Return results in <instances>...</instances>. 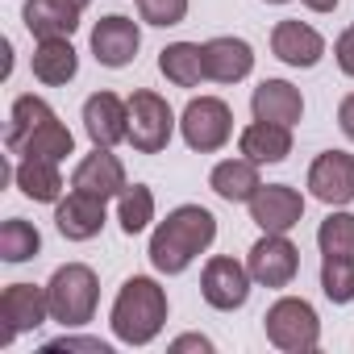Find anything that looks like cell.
I'll list each match as a JSON object with an SVG mask.
<instances>
[{"instance_id": "obj_23", "label": "cell", "mask_w": 354, "mask_h": 354, "mask_svg": "<svg viewBox=\"0 0 354 354\" xmlns=\"http://www.w3.org/2000/svg\"><path fill=\"white\" fill-rule=\"evenodd\" d=\"M13 184L34 205H59L63 201V171H59L55 158H17Z\"/></svg>"}, {"instance_id": "obj_15", "label": "cell", "mask_w": 354, "mask_h": 354, "mask_svg": "<svg viewBox=\"0 0 354 354\" xmlns=\"http://www.w3.org/2000/svg\"><path fill=\"white\" fill-rule=\"evenodd\" d=\"M84 133L92 138V146H117L129 142V104L117 92H92L84 100Z\"/></svg>"}, {"instance_id": "obj_25", "label": "cell", "mask_w": 354, "mask_h": 354, "mask_svg": "<svg viewBox=\"0 0 354 354\" xmlns=\"http://www.w3.org/2000/svg\"><path fill=\"white\" fill-rule=\"evenodd\" d=\"M158 71L175 88H196L201 80H209V71H205V46L201 42H171V46H162L158 50Z\"/></svg>"}, {"instance_id": "obj_18", "label": "cell", "mask_w": 354, "mask_h": 354, "mask_svg": "<svg viewBox=\"0 0 354 354\" xmlns=\"http://www.w3.org/2000/svg\"><path fill=\"white\" fill-rule=\"evenodd\" d=\"M205 71L213 84H242L254 71V46L246 38L221 34L205 42Z\"/></svg>"}, {"instance_id": "obj_28", "label": "cell", "mask_w": 354, "mask_h": 354, "mask_svg": "<svg viewBox=\"0 0 354 354\" xmlns=\"http://www.w3.org/2000/svg\"><path fill=\"white\" fill-rule=\"evenodd\" d=\"M321 292L329 304H350L354 300V259L321 254Z\"/></svg>"}, {"instance_id": "obj_3", "label": "cell", "mask_w": 354, "mask_h": 354, "mask_svg": "<svg viewBox=\"0 0 354 354\" xmlns=\"http://www.w3.org/2000/svg\"><path fill=\"white\" fill-rule=\"evenodd\" d=\"M167 288L150 275H129L121 288H117V300H113V313H109V325H113V337L125 342V346H150L162 325H167Z\"/></svg>"}, {"instance_id": "obj_22", "label": "cell", "mask_w": 354, "mask_h": 354, "mask_svg": "<svg viewBox=\"0 0 354 354\" xmlns=\"http://www.w3.org/2000/svg\"><path fill=\"white\" fill-rule=\"evenodd\" d=\"M80 13L84 9H75L71 0H26L21 21L42 42V38H71L80 30Z\"/></svg>"}, {"instance_id": "obj_17", "label": "cell", "mask_w": 354, "mask_h": 354, "mask_svg": "<svg viewBox=\"0 0 354 354\" xmlns=\"http://www.w3.org/2000/svg\"><path fill=\"white\" fill-rule=\"evenodd\" d=\"M271 55L279 63H288V67L308 71V67H317L325 59V38L308 21H275V30H271Z\"/></svg>"}, {"instance_id": "obj_34", "label": "cell", "mask_w": 354, "mask_h": 354, "mask_svg": "<svg viewBox=\"0 0 354 354\" xmlns=\"http://www.w3.org/2000/svg\"><path fill=\"white\" fill-rule=\"evenodd\" d=\"M337 125H342V133L354 142V92L342 96V104H337Z\"/></svg>"}, {"instance_id": "obj_9", "label": "cell", "mask_w": 354, "mask_h": 354, "mask_svg": "<svg viewBox=\"0 0 354 354\" xmlns=\"http://www.w3.org/2000/svg\"><path fill=\"white\" fill-rule=\"evenodd\" d=\"M246 267H250V279L259 288H288L300 271V250L292 246L288 234H263L250 246Z\"/></svg>"}, {"instance_id": "obj_11", "label": "cell", "mask_w": 354, "mask_h": 354, "mask_svg": "<svg viewBox=\"0 0 354 354\" xmlns=\"http://www.w3.org/2000/svg\"><path fill=\"white\" fill-rule=\"evenodd\" d=\"M46 317H50L46 288H38V283H9L5 292H0V321H5V329H0V346H9L17 333L38 329Z\"/></svg>"}, {"instance_id": "obj_27", "label": "cell", "mask_w": 354, "mask_h": 354, "mask_svg": "<svg viewBox=\"0 0 354 354\" xmlns=\"http://www.w3.org/2000/svg\"><path fill=\"white\" fill-rule=\"evenodd\" d=\"M117 221H121V234L125 238H138L154 221V192L146 184H129L117 196Z\"/></svg>"}, {"instance_id": "obj_8", "label": "cell", "mask_w": 354, "mask_h": 354, "mask_svg": "<svg viewBox=\"0 0 354 354\" xmlns=\"http://www.w3.org/2000/svg\"><path fill=\"white\" fill-rule=\"evenodd\" d=\"M250 267L246 263H238V259H230V254H213L209 263H205V271H201V296H205V304L209 308H217V313H234V308H242L246 300H250Z\"/></svg>"}, {"instance_id": "obj_31", "label": "cell", "mask_w": 354, "mask_h": 354, "mask_svg": "<svg viewBox=\"0 0 354 354\" xmlns=\"http://www.w3.org/2000/svg\"><path fill=\"white\" fill-rule=\"evenodd\" d=\"M46 350H50V354H59V350H88V354H113V346H109V342H100V337H71V333H63V337L46 342Z\"/></svg>"}, {"instance_id": "obj_4", "label": "cell", "mask_w": 354, "mask_h": 354, "mask_svg": "<svg viewBox=\"0 0 354 354\" xmlns=\"http://www.w3.org/2000/svg\"><path fill=\"white\" fill-rule=\"evenodd\" d=\"M46 300H50V321H59L67 329H80L96 317L100 279L88 263H63L46 283Z\"/></svg>"}, {"instance_id": "obj_13", "label": "cell", "mask_w": 354, "mask_h": 354, "mask_svg": "<svg viewBox=\"0 0 354 354\" xmlns=\"http://www.w3.org/2000/svg\"><path fill=\"white\" fill-rule=\"evenodd\" d=\"M300 217H304V196L292 184H263L250 196V221L263 234H288L300 225Z\"/></svg>"}, {"instance_id": "obj_6", "label": "cell", "mask_w": 354, "mask_h": 354, "mask_svg": "<svg viewBox=\"0 0 354 354\" xmlns=\"http://www.w3.org/2000/svg\"><path fill=\"white\" fill-rule=\"evenodd\" d=\"M125 104H129V146L138 154H162L175 138V125H180L171 104L150 88H133Z\"/></svg>"}, {"instance_id": "obj_5", "label": "cell", "mask_w": 354, "mask_h": 354, "mask_svg": "<svg viewBox=\"0 0 354 354\" xmlns=\"http://www.w3.org/2000/svg\"><path fill=\"white\" fill-rule=\"evenodd\" d=\"M263 333L283 354H308L321 342V317L304 296H279L263 317Z\"/></svg>"}, {"instance_id": "obj_37", "label": "cell", "mask_w": 354, "mask_h": 354, "mask_svg": "<svg viewBox=\"0 0 354 354\" xmlns=\"http://www.w3.org/2000/svg\"><path fill=\"white\" fill-rule=\"evenodd\" d=\"M267 5H288V0H267Z\"/></svg>"}, {"instance_id": "obj_19", "label": "cell", "mask_w": 354, "mask_h": 354, "mask_svg": "<svg viewBox=\"0 0 354 354\" xmlns=\"http://www.w3.org/2000/svg\"><path fill=\"white\" fill-rule=\"evenodd\" d=\"M250 113L254 121H275V125H300L304 117V96L288 80H263L250 92Z\"/></svg>"}, {"instance_id": "obj_12", "label": "cell", "mask_w": 354, "mask_h": 354, "mask_svg": "<svg viewBox=\"0 0 354 354\" xmlns=\"http://www.w3.org/2000/svg\"><path fill=\"white\" fill-rule=\"evenodd\" d=\"M138 46H142V30H138V21L125 17V13H109V17H100L96 30H92V55H96V63L109 67V71L129 67V63L138 59Z\"/></svg>"}, {"instance_id": "obj_7", "label": "cell", "mask_w": 354, "mask_h": 354, "mask_svg": "<svg viewBox=\"0 0 354 354\" xmlns=\"http://www.w3.org/2000/svg\"><path fill=\"white\" fill-rule=\"evenodd\" d=\"M180 133H184L188 150L213 154L234 138V109L221 96H192L180 113Z\"/></svg>"}, {"instance_id": "obj_10", "label": "cell", "mask_w": 354, "mask_h": 354, "mask_svg": "<svg viewBox=\"0 0 354 354\" xmlns=\"http://www.w3.org/2000/svg\"><path fill=\"white\" fill-rule=\"evenodd\" d=\"M308 196L329 209H346L354 201V154L321 150L308 167Z\"/></svg>"}, {"instance_id": "obj_30", "label": "cell", "mask_w": 354, "mask_h": 354, "mask_svg": "<svg viewBox=\"0 0 354 354\" xmlns=\"http://www.w3.org/2000/svg\"><path fill=\"white\" fill-rule=\"evenodd\" d=\"M188 5L192 0H138V13L146 26H158V30H171L188 17Z\"/></svg>"}, {"instance_id": "obj_14", "label": "cell", "mask_w": 354, "mask_h": 354, "mask_svg": "<svg viewBox=\"0 0 354 354\" xmlns=\"http://www.w3.org/2000/svg\"><path fill=\"white\" fill-rule=\"evenodd\" d=\"M71 188L88 192V196H100V201H117L129 180H125V162L109 150V146H92V154H84L71 171Z\"/></svg>"}, {"instance_id": "obj_24", "label": "cell", "mask_w": 354, "mask_h": 354, "mask_svg": "<svg viewBox=\"0 0 354 354\" xmlns=\"http://www.w3.org/2000/svg\"><path fill=\"white\" fill-rule=\"evenodd\" d=\"M238 150L246 158L263 162H283L292 154V125H275V121H250L238 133Z\"/></svg>"}, {"instance_id": "obj_21", "label": "cell", "mask_w": 354, "mask_h": 354, "mask_svg": "<svg viewBox=\"0 0 354 354\" xmlns=\"http://www.w3.org/2000/svg\"><path fill=\"white\" fill-rule=\"evenodd\" d=\"M34 80L46 84V88H67L75 75H80V50L71 46V38H42L34 46Z\"/></svg>"}, {"instance_id": "obj_2", "label": "cell", "mask_w": 354, "mask_h": 354, "mask_svg": "<svg viewBox=\"0 0 354 354\" xmlns=\"http://www.w3.org/2000/svg\"><path fill=\"white\" fill-rule=\"evenodd\" d=\"M5 150L17 154V158H55V162H63L67 154H75V138L42 96L26 92L9 109Z\"/></svg>"}, {"instance_id": "obj_33", "label": "cell", "mask_w": 354, "mask_h": 354, "mask_svg": "<svg viewBox=\"0 0 354 354\" xmlns=\"http://www.w3.org/2000/svg\"><path fill=\"white\" fill-rule=\"evenodd\" d=\"M171 350H175V354H184V350H201V354H213V342H209L205 333H184V337H175V342H171Z\"/></svg>"}, {"instance_id": "obj_36", "label": "cell", "mask_w": 354, "mask_h": 354, "mask_svg": "<svg viewBox=\"0 0 354 354\" xmlns=\"http://www.w3.org/2000/svg\"><path fill=\"white\" fill-rule=\"evenodd\" d=\"M71 5H75V9H88V5H92V0H71Z\"/></svg>"}, {"instance_id": "obj_26", "label": "cell", "mask_w": 354, "mask_h": 354, "mask_svg": "<svg viewBox=\"0 0 354 354\" xmlns=\"http://www.w3.org/2000/svg\"><path fill=\"white\" fill-rule=\"evenodd\" d=\"M38 250H42V234L34 221L9 217L0 225V259L5 263H30V259H38Z\"/></svg>"}, {"instance_id": "obj_20", "label": "cell", "mask_w": 354, "mask_h": 354, "mask_svg": "<svg viewBox=\"0 0 354 354\" xmlns=\"http://www.w3.org/2000/svg\"><path fill=\"white\" fill-rule=\"evenodd\" d=\"M209 188L225 201V205H250V196L263 188V175H259V162L254 158H221L213 171H209Z\"/></svg>"}, {"instance_id": "obj_32", "label": "cell", "mask_w": 354, "mask_h": 354, "mask_svg": "<svg viewBox=\"0 0 354 354\" xmlns=\"http://www.w3.org/2000/svg\"><path fill=\"white\" fill-rule=\"evenodd\" d=\"M333 59H337L342 75L354 80V26H346V30L337 34V42H333Z\"/></svg>"}, {"instance_id": "obj_16", "label": "cell", "mask_w": 354, "mask_h": 354, "mask_svg": "<svg viewBox=\"0 0 354 354\" xmlns=\"http://www.w3.org/2000/svg\"><path fill=\"white\" fill-rule=\"evenodd\" d=\"M109 221V201L88 196L80 188H71L59 205H55V225L67 242H92Z\"/></svg>"}, {"instance_id": "obj_29", "label": "cell", "mask_w": 354, "mask_h": 354, "mask_svg": "<svg viewBox=\"0 0 354 354\" xmlns=\"http://www.w3.org/2000/svg\"><path fill=\"white\" fill-rule=\"evenodd\" d=\"M317 246H321V254H342V259H354V213L333 209V213L317 225Z\"/></svg>"}, {"instance_id": "obj_35", "label": "cell", "mask_w": 354, "mask_h": 354, "mask_svg": "<svg viewBox=\"0 0 354 354\" xmlns=\"http://www.w3.org/2000/svg\"><path fill=\"white\" fill-rule=\"evenodd\" d=\"M300 5H304V9H313V13H333L342 0H300Z\"/></svg>"}, {"instance_id": "obj_1", "label": "cell", "mask_w": 354, "mask_h": 354, "mask_svg": "<svg viewBox=\"0 0 354 354\" xmlns=\"http://www.w3.org/2000/svg\"><path fill=\"white\" fill-rule=\"evenodd\" d=\"M213 242H217V217L205 205H180L154 225L146 254L158 275H184Z\"/></svg>"}]
</instances>
